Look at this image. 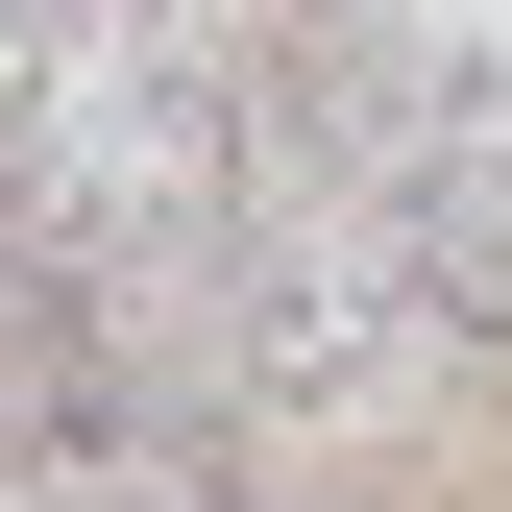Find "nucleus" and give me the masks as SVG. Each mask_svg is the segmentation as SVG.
I'll use <instances>...</instances> for the list:
<instances>
[{
  "mask_svg": "<svg viewBox=\"0 0 512 512\" xmlns=\"http://www.w3.org/2000/svg\"><path fill=\"white\" fill-rule=\"evenodd\" d=\"M342 122H366V196H391V269L464 366H512V74L415 25H342Z\"/></svg>",
  "mask_w": 512,
  "mask_h": 512,
  "instance_id": "nucleus-1",
  "label": "nucleus"
}]
</instances>
